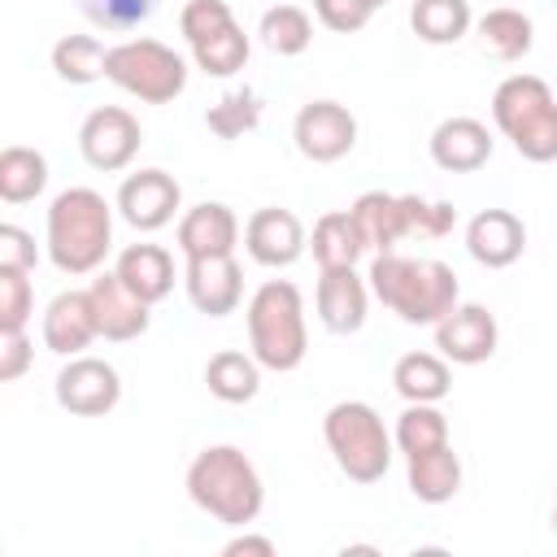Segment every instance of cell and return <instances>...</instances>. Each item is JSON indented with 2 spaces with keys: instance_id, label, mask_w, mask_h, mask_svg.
I'll return each instance as SVG.
<instances>
[{
  "instance_id": "cell-1",
  "label": "cell",
  "mask_w": 557,
  "mask_h": 557,
  "mask_svg": "<svg viewBox=\"0 0 557 557\" xmlns=\"http://www.w3.org/2000/svg\"><path fill=\"white\" fill-rule=\"evenodd\" d=\"M370 292L409 326H435L461 300V283L448 261L440 257H405V252H374L370 261Z\"/></svg>"
},
{
  "instance_id": "cell-2",
  "label": "cell",
  "mask_w": 557,
  "mask_h": 557,
  "mask_svg": "<svg viewBox=\"0 0 557 557\" xmlns=\"http://www.w3.org/2000/svg\"><path fill=\"white\" fill-rule=\"evenodd\" d=\"M113 209L96 187H65L52 196L48 205V222H44V244H48V261L78 278V274H96L113 248Z\"/></svg>"
},
{
  "instance_id": "cell-3",
  "label": "cell",
  "mask_w": 557,
  "mask_h": 557,
  "mask_svg": "<svg viewBox=\"0 0 557 557\" xmlns=\"http://www.w3.org/2000/svg\"><path fill=\"white\" fill-rule=\"evenodd\" d=\"M187 496L222 527H252L265 505V483L252 457L235 444H209L187 466Z\"/></svg>"
},
{
  "instance_id": "cell-4",
  "label": "cell",
  "mask_w": 557,
  "mask_h": 557,
  "mask_svg": "<svg viewBox=\"0 0 557 557\" xmlns=\"http://www.w3.org/2000/svg\"><path fill=\"white\" fill-rule=\"evenodd\" d=\"M248 322V352L274 370L287 374L309 352V326H305V296L292 278H265L244 309Z\"/></svg>"
},
{
  "instance_id": "cell-5",
  "label": "cell",
  "mask_w": 557,
  "mask_h": 557,
  "mask_svg": "<svg viewBox=\"0 0 557 557\" xmlns=\"http://www.w3.org/2000/svg\"><path fill=\"white\" fill-rule=\"evenodd\" d=\"M492 122L518 157L535 165L557 161V100L540 74H509L492 91Z\"/></svg>"
},
{
  "instance_id": "cell-6",
  "label": "cell",
  "mask_w": 557,
  "mask_h": 557,
  "mask_svg": "<svg viewBox=\"0 0 557 557\" xmlns=\"http://www.w3.org/2000/svg\"><path fill=\"white\" fill-rule=\"evenodd\" d=\"M322 440H326L339 474H348L352 483H379L387 474L392 448H396V440L387 435L379 409L366 405V400L331 405L326 418H322Z\"/></svg>"
},
{
  "instance_id": "cell-7",
  "label": "cell",
  "mask_w": 557,
  "mask_h": 557,
  "mask_svg": "<svg viewBox=\"0 0 557 557\" xmlns=\"http://www.w3.org/2000/svg\"><path fill=\"white\" fill-rule=\"evenodd\" d=\"M104 78L144 104H170L187 87V61L161 39H122L109 48Z\"/></svg>"
},
{
  "instance_id": "cell-8",
  "label": "cell",
  "mask_w": 557,
  "mask_h": 557,
  "mask_svg": "<svg viewBox=\"0 0 557 557\" xmlns=\"http://www.w3.org/2000/svg\"><path fill=\"white\" fill-rule=\"evenodd\" d=\"M139 144H144L139 117H135L131 109H122V104H100V109H91V113L83 117V126H78V152H83V161H87L91 170H100V174L126 170V165L135 161Z\"/></svg>"
},
{
  "instance_id": "cell-9",
  "label": "cell",
  "mask_w": 557,
  "mask_h": 557,
  "mask_svg": "<svg viewBox=\"0 0 557 557\" xmlns=\"http://www.w3.org/2000/svg\"><path fill=\"white\" fill-rule=\"evenodd\" d=\"M57 405L74 418H104L109 409H117L122 400V374L104 361V357H70L57 370Z\"/></svg>"
},
{
  "instance_id": "cell-10",
  "label": "cell",
  "mask_w": 557,
  "mask_h": 557,
  "mask_svg": "<svg viewBox=\"0 0 557 557\" xmlns=\"http://www.w3.org/2000/svg\"><path fill=\"white\" fill-rule=\"evenodd\" d=\"M292 139H296V152L305 161L331 165V161H339V157L352 152V144H357V117L339 100H309V104H300V113L292 122Z\"/></svg>"
},
{
  "instance_id": "cell-11",
  "label": "cell",
  "mask_w": 557,
  "mask_h": 557,
  "mask_svg": "<svg viewBox=\"0 0 557 557\" xmlns=\"http://www.w3.org/2000/svg\"><path fill=\"white\" fill-rule=\"evenodd\" d=\"M113 205H117V213H122L126 226L152 235V231H161V226L174 222V213H178V205H183V187H178L174 174L148 165V170H135V174L122 178Z\"/></svg>"
},
{
  "instance_id": "cell-12",
  "label": "cell",
  "mask_w": 557,
  "mask_h": 557,
  "mask_svg": "<svg viewBox=\"0 0 557 557\" xmlns=\"http://www.w3.org/2000/svg\"><path fill=\"white\" fill-rule=\"evenodd\" d=\"M496 344H500V326H496V313L487 305L457 300L453 313H444L435 322V348L453 366H479L496 352Z\"/></svg>"
},
{
  "instance_id": "cell-13",
  "label": "cell",
  "mask_w": 557,
  "mask_h": 557,
  "mask_svg": "<svg viewBox=\"0 0 557 557\" xmlns=\"http://www.w3.org/2000/svg\"><path fill=\"white\" fill-rule=\"evenodd\" d=\"M87 300H91V313H96V331L100 339H113V344H126V339H139L152 322V305L139 300L113 270L96 274L87 283Z\"/></svg>"
},
{
  "instance_id": "cell-14",
  "label": "cell",
  "mask_w": 557,
  "mask_h": 557,
  "mask_svg": "<svg viewBox=\"0 0 557 557\" xmlns=\"http://www.w3.org/2000/svg\"><path fill=\"white\" fill-rule=\"evenodd\" d=\"M370 278L357 274V265H331L318 274V292H313V305H318V322L331 331V335H352L366 326V309H370Z\"/></svg>"
},
{
  "instance_id": "cell-15",
  "label": "cell",
  "mask_w": 557,
  "mask_h": 557,
  "mask_svg": "<svg viewBox=\"0 0 557 557\" xmlns=\"http://www.w3.org/2000/svg\"><path fill=\"white\" fill-rule=\"evenodd\" d=\"M244 248L257 265L265 270H287L292 261H300V252L309 248L305 239V226L292 209H278V205H265L257 209L248 222H244Z\"/></svg>"
},
{
  "instance_id": "cell-16",
  "label": "cell",
  "mask_w": 557,
  "mask_h": 557,
  "mask_svg": "<svg viewBox=\"0 0 557 557\" xmlns=\"http://www.w3.org/2000/svg\"><path fill=\"white\" fill-rule=\"evenodd\" d=\"M183 287H187V300L205 318H226L244 300V270H239L235 252L231 257H196L183 265Z\"/></svg>"
},
{
  "instance_id": "cell-17",
  "label": "cell",
  "mask_w": 557,
  "mask_h": 557,
  "mask_svg": "<svg viewBox=\"0 0 557 557\" xmlns=\"http://www.w3.org/2000/svg\"><path fill=\"white\" fill-rule=\"evenodd\" d=\"M174 239H178L183 261H196V257H231L235 244H239V218L222 200H200V205H191L178 218Z\"/></svg>"
},
{
  "instance_id": "cell-18",
  "label": "cell",
  "mask_w": 557,
  "mask_h": 557,
  "mask_svg": "<svg viewBox=\"0 0 557 557\" xmlns=\"http://www.w3.org/2000/svg\"><path fill=\"white\" fill-rule=\"evenodd\" d=\"M39 335H44V348L57 352V357H78L91 339H100L96 313H91V300H87V287L57 292L48 300V309H44Z\"/></svg>"
},
{
  "instance_id": "cell-19",
  "label": "cell",
  "mask_w": 557,
  "mask_h": 557,
  "mask_svg": "<svg viewBox=\"0 0 557 557\" xmlns=\"http://www.w3.org/2000/svg\"><path fill=\"white\" fill-rule=\"evenodd\" d=\"M426 148H431V161L440 170H448V174H474V170H483L492 161V131H487V122L457 113V117H444L431 131V144Z\"/></svg>"
},
{
  "instance_id": "cell-20",
  "label": "cell",
  "mask_w": 557,
  "mask_h": 557,
  "mask_svg": "<svg viewBox=\"0 0 557 557\" xmlns=\"http://www.w3.org/2000/svg\"><path fill=\"white\" fill-rule=\"evenodd\" d=\"M522 248H527V226L509 209H479L466 222V252L487 270L513 265L522 257Z\"/></svg>"
},
{
  "instance_id": "cell-21",
  "label": "cell",
  "mask_w": 557,
  "mask_h": 557,
  "mask_svg": "<svg viewBox=\"0 0 557 557\" xmlns=\"http://www.w3.org/2000/svg\"><path fill=\"white\" fill-rule=\"evenodd\" d=\"M113 274L148 305H157L174 292V257L161 244H126L113 261Z\"/></svg>"
},
{
  "instance_id": "cell-22",
  "label": "cell",
  "mask_w": 557,
  "mask_h": 557,
  "mask_svg": "<svg viewBox=\"0 0 557 557\" xmlns=\"http://www.w3.org/2000/svg\"><path fill=\"white\" fill-rule=\"evenodd\" d=\"M405 483L422 505H448L461 492V457L453 453V444L413 453L405 457Z\"/></svg>"
},
{
  "instance_id": "cell-23",
  "label": "cell",
  "mask_w": 557,
  "mask_h": 557,
  "mask_svg": "<svg viewBox=\"0 0 557 557\" xmlns=\"http://www.w3.org/2000/svg\"><path fill=\"white\" fill-rule=\"evenodd\" d=\"M392 387L405 405H440L453 392L448 357L440 352H405L392 366Z\"/></svg>"
},
{
  "instance_id": "cell-24",
  "label": "cell",
  "mask_w": 557,
  "mask_h": 557,
  "mask_svg": "<svg viewBox=\"0 0 557 557\" xmlns=\"http://www.w3.org/2000/svg\"><path fill=\"white\" fill-rule=\"evenodd\" d=\"M348 213L366 239V252H392L405 239V209H400V196L392 191H361L348 205Z\"/></svg>"
},
{
  "instance_id": "cell-25",
  "label": "cell",
  "mask_w": 557,
  "mask_h": 557,
  "mask_svg": "<svg viewBox=\"0 0 557 557\" xmlns=\"http://www.w3.org/2000/svg\"><path fill=\"white\" fill-rule=\"evenodd\" d=\"M261 361L252 352H239V348H222L209 357L205 366V383L209 392L222 400V405H248L257 392H261Z\"/></svg>"
},
{
  "instance_id": "cell-26",
  "label": "cell",
  "mask_w": 557,
  "mask_h": 557,
  "mask_svg": "<svg viewBox=\"0 0 557 557\" xmlns=\"http://www.w3.org/2000/svg\"><path fill=\"white\" fill-rule=\"evenodd\" d=\"M479 44L496 61H522L531 52V44H535V26H531V17L522 9L496 4V9H487L479 17Z\"/></svg>"
},
{
  "instance_id": "cell-27",
  "label": "cell",
  "mask_w": 557,
  "mask_h": 557,
  "mask_svg": "<svg viewBox=\"0 0 557 557\" xmlns=\"http://www.w3.org/2000/svg\"><path fill=\"white\" fill-rule=\"evenodd\" d=\"M309 248H313L318 270H331V265H357L361 252H366V239H361V231H357L348 209H331V213H322L313 222Z\"/></svg>"
},
{
  "instance_id": "cell-28",
  "label": "cell",
  "mask_w": 557,
  "mask_h": 557,
  "mask_svg": "<svg viewBox=\"0 0 557 557\" xmlns=\"http://www.w3.org/2000/svg\"><path fill=\"white\" fill-rule=\"evenodd\" d=\"M409 26L422 44L444 48V44H457L470 35L474 13H470V0H413Z\"/></svg>"
},
{
  "instance_id": "cell-29",
  "label": "cell",
  "mask_w": 557,
  "mask_h": 557,
  "mask_svg": "<svg viewBox=\"0 0 557 557\" xmlns=\"http://www.w3.org/2000/svg\"><path fill=\"white\" fill-rule=\"evenodd\" d=\"M48 187V157L26 144H9L0 152V200L26 205Z\"/></svg>"
},
{
  "instance_id": "cell-30",
  "label": "cell",
  "mask_w": 557,
  "mask_h": 557,
  "mask_svg": "<svg viewBox=\"0 0 557 557\" xmlns=\"http://www.w3.org/2000/svg\"><path fill=\"white\" fill-rule=\"evenodd\" d=\"M104 61H109V48L96 35H61L52 44V70L70 87H87L104 78Z\"/></svg>"
},
{
  "instance_id": "cell-31",
  "label": "cell",
  "mask_w": 557,
  "mask_h": 557,
  "mask_svg": "<svg viewBox=\"0 0 557 557\" xmlns=\"http://www.w3.org/2000/svg\"><path fill=\"white\" fill-rule=\"evenodd\" d=\"M257 35L274 57H300L313 44V17L300 4H274L261 13Z\"/></svg>"
},
{
  "instance_id": "cell-32",
  "label": "cell",
  "mask_w": 557,
  "mask_h": 557,
  "mask_svg": "<svg viewBox=\"0 0 557 557\" xmlns=\"http://www.w3.org/2000/svg\"><path fill=\"white\" fill-rule=\"evenodd\" d=\"M248 52H252V44H248V35H244L239 22H231L226 30H218V35H209V39L191 44L196 70H205V74H213V78L239 74V70L248 65Z\"/></svg>"
},
{
  "instance_id": "cell-33",
  "label": "cell",
  "mask_w": 557,
  "mask_h": 557,
  "mask_svg": "<svg viewBox=\"0 0 557 557\" xmlns=\"http://www.w3.org/2000/svg\"><path fill=\"white\" fill-rule=\"evenodd\" d=\"M392 440H396V448L405 457L440 448V444H448V418L440 413V405H405L400 418H396Z\"/></svg>"
},
{
  "instance_id": "cell-34",
  "label": "cell",
  "mask_w": 557,
  "mask_h": 557,
  "mask_svg": "<svg viewBox=\"0 0 557 557\" xmlns=\"http://www.w3.org/2000/svg\"><path fill=\"white\" fill-rule=\"evenodd\" d=\"M205 126H209L218 139H239V135L257 131V126H261V96H257L252 87L226 91L218 104H209Z\"/></svg>"
},
{
  "instance_id": "cell-35",
  "label": "cell",
  "mask_w": 557,
  "mask_h": 557,
  "mask_svg": "<svg viewBox=\"0 0 557 557\" xmlns=\"http://www.w3.org/2000/svg\"><path fill=\"white\" fill-rule=\"evenodd\" d=\"M400 209H405V239H444L457 226V209L448 200H426L405 191Z\"/></svg>"
},
{
  "instance_id": "cell-36",
  "label": "cell",
  "mask_w": 557,
  "mask_h": 557,
  "mask_svg": "<svg viewBox=\"0 0 557 557\" xmlns=\"http://www.w3.org/2000/svg\"><path fill=\"white\" fill-rule=\"evenodd\" d=\"M30 313H35L30 270L0 265V331H26Z\"/></svg>"
},
{
  "instance_id": "cell-37",
  "label": "cell",
  "mask_w": 557,
  "mask_h": 557,
  "mask_svg": "<svg viewBox=\"0 0 557 557\" xmlns=\"http://www.w3.org/2000/svg\"><path fill=\"white\" fill-rule=\"evenodd\" d=\"M231 22H235V13H231L226 0H187L178 9V30H183L187 48L200 44V39H209V35H218V30H226Z\"/></svg>"
},
{
  "instance_id": "cell-38",
  "label": "cell",
  "mask_w": 557,
  "mask_h": 557,
  "mask_svg": "<svg viewBox=\"0 0 557 557\" xmlns=\"http://www.w3.org/2000/svg\"><path fill=\"white\" fill-rule=\"evenodd\" d=\"M78 9L104 30H131L157 9V0H78Z\"/></svg>"
},
{
  "instance_id": "cell-39",
  "label": "cell",
  "mask_w": 557,
  "mask_h": 557,
  "mask_svg": "<svg viewBox=\"0 0 557 557\" xmlns=\"http://www.w3.org/2000/svg\"><path fill=\"white\" fill-rule=\"evenodd\" d=\"M313 13H318V22L326 30L352 35V30H361L374 17V4L370 0H313Z\"/></svg>"
},
{
  "instance_id": "cell-40",
  "label": "cell",
  "mask_w": 557,
  "mask_h": 557,
  "mask_svg": "<svg viewBox=\"0 0 557 557\" xmlns=\"http://www.w3.org/2000/svg\"><path fill=\"white\" fill-rule=\"evenodd\" d=\"M35 361V344L26 331H0V383H17Z\"/></svg>"
},
{
  "instance_id": "cell-41",
  "label": "cell",
  "mask_w": 557,
  "mask_h": 557,
  "mask_svg": "<svg viewBox=\"0 0 557 557\" xmlns=\"http://www.w3.org/2000/svg\"><path fill=\"white\" fill-rule=\"evenodd\" d=\"M39 261V248H35V235L13 226V222H0V265H13V270H35Z\"/></svg>"
},
{
  "instance_id": "cell-42",
  "label": "cell",
  "mask_w": 557,
  "mask_h": 557,
  "mask_svg": "<svg viewBox=\"0 0 557 557\" xmlns=\"http://www.w3.org/2000/svg\"><path fill=\"white\" fill-rule=\"evenodd\" d=\"M222 557H274V540L270 535H252L244 527V535H235V540L222 544Z\"/></svg>"
},
{
  "instance_id": "cell-43",
  "label": "cell",
  "mask_w": 557,
  "mask_h": 557,
  "mask_svg": "<svg viewBox=\"0 0 557 557\" xmlns=\"http://www.w3.org/2000/svg\"><path fill=\"white\" fill-rule=\"evenodd\" d=\"M553 531H557V496H553Z\"/></svg>"
},
{
  "instance_id": "cell-44",
  "label": "cell",
  "mask_w": 557,
  "mask_h": 557,
  "mask_svg": "<svg viewBox=\"0 0 557 557\" xmlns=\"http://www.w3.org/2000/svg\"><path fill=\"white\" fill-rule=\"evenodd\" d=\"M370 4H374V9H383V4H387V0H370Z\"/></svg>"
},
{
  "instance_id": "cell-45",
  "label": "cell",
  "mask_w": 557,
  "mask_h": 557,
  "mask_svg": "<svg viewBox=\"0 0 557 557\" xmlns=\"http://www.w3.org/2000/svg\"><path fill=\"white\" fill-rule=\"evenodd\" d=\"M553 4H557V0H553Z\"/></svg>"
}]
</instances>
